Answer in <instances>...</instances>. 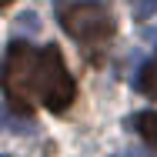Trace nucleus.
I'll use <instances>...</instances> for the list:
<instances>
[{"instance_id": "obj_5", "label": "nucleus", "mask_w": 157, "mask_h": 157, "mask_svg": "<svg viewBox=\"0 0 157 157\" xmlns=\"http://www.w3.org/2000/svg\"><path fill=\"white\" fill-rule=\"evenodd\" d=\"M137 90L144 97H157V54L140 67V74H137Z\"/></svg>"}, {"instance_id": "obj_1", "label": "nucleus", "mask_w": 157, "mask_h": 157, "mask_svg": "<svg viewBox=\"0 0 157 157\" xmlns=\"http://www.w3.org/2000/svg\"><path fill=\"white\" fill-rule=\"evenodd\" d=\"M57 17H60V27L70 33L80 47H87V50H97V47L110 44V37H114V17H110V10H107L104 3H97V0L60 3Z\"/></svg>"}, {"instance_id": "obj_7", "label": "nucleus", "mask_w": 157, "mask_h": 157, "mask_svg": "<svg viewBox=\"0 0 157 157\" xmlns=\"http://www.w3.org/2000/svg\"><path fill=\"white\" fill-rule=\"evenodd\" d=\"M130 157H147V154H144V151H134V147H130Z\"/></svg>"}, {"instance_id": "obj_2", "label": "nucleus", "mask_w": 157, "mask_h": 157, "mask_svg": "<svg viewBox=\"0 0 157 157\" xmlns=\"http://www.w3.org/2000/svg\"><path fill=\"white\" fill-rule=\"evenodd\" d=\"M33 97H40V104L54 114L67 110L77 97V84L70 77V70L63 67V57L57 47H44L37 57V70H33Z\"/></svg>"}, {"instance_id": "obj_3", "label": "nucleus", "mask_w": 157, "mask_h": 157, "mask_svg": "<svg viewBox=\"0 0 157 157\" xmlns=\"http://www.w3.org/2000/svg\"><path fill=\"white\" fill-rule=\"evenodd\" d=\"M37 57H40V50H33L30 44L13 40V44L7 47V60H3V90H7V104H10V110L20 114V117L30 114Z\"/></svg>"}, {"instance_id": "obj_8", "label": "nucleus", "mask_w": 157, "mask_h": 157, "mask_svg": "<svg viewBox=\"0 0 157 157\" xmlns=\"http://www.w3.org/2000/svg\"><path fill=\"white\" fill-rule=\"evenodd\" d=\"M0 3H3V7H10V3H13V0H0Z\"/></svg>"}, {"instance_id": "obj_6", "label": "nucleus", "mask_w": 157, "mask_h": 157, "mask_svg": "<svg viewBox=\"0 0 157 157\" xmlns=\"http://www.w3.org/2000/svg\"><path fill=\"white\" fill-rule=\"evenodd\" d=\"M134 3V20H147L157 10V0H130Z\"/></svg>"}, {"instance_id": "obj_4", "label": "nucleus", "mask_w": 157, "mask_h": 157, "mask_svg": "<svg viewBox=\"0 0 157 157\" xmlns=\"http://www.w3.org/2000/svg\"><path fill=\"white\" fill-rule=\"evenodd\" d=\"M134 127H137V134L144 137V144L157 147V110H140V114L134 117Z\"/></svg>"}]
</instances>
